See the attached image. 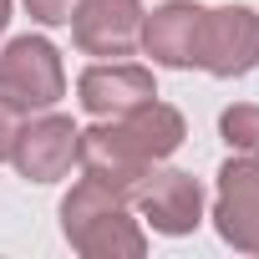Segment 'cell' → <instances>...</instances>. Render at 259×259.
<instances>
[{
    "label": "cell",
    "instance_id": "6da1fadb",
    "mask_svg": "<svg viewBox=\"0 0 259 259\" xmlns=\"http://www.w3.org/2000/svg\"><path fill=\"white\" fill-rule=\"evenodd\" d=\"M178 143H183V117H178L173 107H163V102H143V107H133V112H122V117L92 127V133H81L76 163H81V173H87L92 183L112 188V193L127 203L133 183H138L158 158H168Z\"/></svg>",
    "mask_w": 259,
    "mask_h": 259
},
{
    "label": "cell",
    "instance_id": "7a4b0ae2",
    "mask_svg": "<svg viewBox=\"0 0 259 259\" xmlns=\"http://www.w3.org/2000/svg\"><path fill=\"white\" fill-rule=\"evenodd\" d=\"M61 224H66V239H71L81 254H92V259H107V254L138 259V254L148 249L143 229L127 219L122 198H117L112 188L92 183V178H81V183L71 188V198L61 203Z\"/></svg>",
    "mask_w": 259,
    "mask_h": 259
},
{
    "label": "cell",
    "instance_id": "3957f363",
    "mask_svg": "<svg viewBox=\"0 0 259 259\" xmlns=\"http://www.w3.org/2000/svg\"><path fill=\"white\" fill-rule=\"evenodd\" d=\"M61 92H66V71H61V56H56L51 41L21 36V41H11L0 51V102H6L16 117L56 107Z\"/></svg>",
    "mask_w": 259,
    "mask_h": 259
},
{
    "label": "cell",
    "instance_id": "277c9868",
    "mask_svg": "<svg viewBox=\"0 0 259 259\" xmlns=\"http://www.w3.org/2000/svg\"><path fill=\"white\" fill-rule=\"evenodd\" d=\"M76 143H81V127H76L71 117H36V122L16 127L11 163H16L21 178H31V183H56V178L71 173Z\"/></svg>",
    "mask_w": 259,
    "mask_h": 259
},
{
    "label": "cell",
    "instance_id": "5b68a950",
    "mask_svg": "<svg viewBox=\"0 0 259 259\" xmlns=\"http://www.w3.org/2000/svg\"><path fill=\"white\" fill-rule=\"evenodd\" d=\"M127 203H138L143 219L158 229V234H193L198 219H203V193L188 173L178 168H148L133 193H127Z\"/></svg>",
    "mask_w": 259,
    "mask_h": 259
},
{
    "label": "cell",
    "instance_id": "8992f818",
    "mask_svg": "<svg viewBox=\"0 0 259 259\" xmlns=\"http://www.w3.org/2000/svg\"><path fill=\"white\" fill-rule=\"evenodd\" d=\"M213 76H244L259 66V16L249 6L208 11L203 21V61Z\"/></svg>",
    "mask_w": 259,
    "mask_h": 259
},
{
    "label": "cell",
    "instance_id": "52a82bcc",
    "mask_svg": "<svg viewBox=\"0 0 259 259\" xmlns=\"http://www.w3.org/2000/svg\"><path fill=\"white\" fill-rule=\"evenodd\" d=\"M219 234L244 249V254H259V163L254 158H229L224 173H219Z\"/></svg>",
    "mask_w": 259,
    "mask_h": 259
},
{
    "label": "cell",
    "instance_id": "ba28073f",
    "mask_svg": "<svg viewBox=\"0 0 259 259\" xmlns=\"http://www.w3.org/2000/svg\"><path fill=\"white\" fill-rule=\"evenodd\" d=\"M203 21H208L203 6H193V0H168V6H158L143 21L138 41L163 66H198L203 61Z\"/></svg>",
    "mask_w": 259,
    "mask_h": 259
},
{
    "label": "cell",
    "instance_id": "9c48e42d",
    "mask_svg": "<svg viewBox=\"0 0 259 259\" xmlns=\"http://www.w3.org/2000/svg\"><path fill=\"white\" fill-rule=\"evenodd\" d=\"M71 31L87 56H133L143 36V11L138 0H81L71 11Z\"/></svg>",
    "mask_w": 259,
    "mask_h": 259
},
{
    "label": "cell",
    "instance_id": "30bf717a",
    "mask_svg": "<svg viewBox=\"0 0 259 259\" xmlns=\"http://www.w3.org/2000/svg\"><path fill=\"white\" fill-rule=\"evenodd\" d=\"M76 92H81V107H87L92 117H122V112H133V107H143V102L158 97L153 71H148V66H127V61L81 71Z\"/></svg>",
    "mask_w": 259,
    "mask_h": 259
},
{
    "label": "cell",
    "instance_id": "8fae6325",
    "mask_svg": "<svg viewBox=\"0 0 259 259\" xmlns=\"http://www.w3.org/2000/svg\"><path fill=\"white\" fill-rule=\"evenodd\" d=\"M219 133H224V143H229L234 153L259 158V107H229V112L219 117Z\"/></svg>",
    "mask_w": 259,
    "mask_h": 259
},
{
    "label": "cell",
    "instance_id": "7c38bea8",
    "mask_svg": "<svg viewBox=\"0 0 259 259\" xmlns=\"http://www.w3.org/2000/svg\"><path fill=\"white\" fill-rule=\"evenodd\" d=\"M26 6H31V16L41 26H66L71 11H76V0H26Z\"/></svg>",
    "mask_w": 259,
    "mask_h": 259
},
{
    "label": "cell",
    "instance_id": "4fadbf2b",
    "mask_svg": "<svg viewBox=\"0 0 259 259\" xmlns=\"http://www.w3.org/2000/svg\"><path fill=\"white\" fill-rule=\"evenodd\" d=\"M11 117H16V112H11L6 102H0V163L11 158V138H16V122H11Z\"/></svg>",
    "mask_w": 259,
    "mask_h": 259
},
{
    "label": "cell",
    "instance_id": "5bb4252c",
    "mask_svg": "<svg viewBox=\"0 0 259 259\" xmlns=\"http://www.w3.org/2000/svg\"><path fill=\"white\" fill-rule=\"evenodd\" d=\"M6 21H11V0H0V31H6Z\"/></svg>",
    "mask_w": 259,
    "mask_h": 259
}]
</instances>
